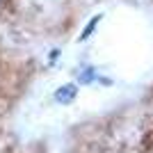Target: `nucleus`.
<instances>
[{
	"instance_id": "obj_1",
	"label": "nucleus",
	"mask_w": 153,
	"mask_h": 153,
	"mask_svg": "<svg viewBox=\"0 0 153 153\" xmlns=\"http://www.w3.org/2000/svg\"><path fill=\"white\" fill-rule=\"evenodd\" d=\"M0 2H2V0H0Z\"/></svg>"
}]
</instances>
